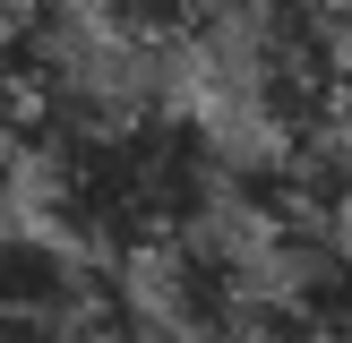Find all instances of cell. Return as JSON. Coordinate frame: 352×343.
<instances>
[{
	"instance_id": "obj_1",
	"label": "cell",
	"mask_w": 352,
	"mask_h": 343,
	"mask_svg": "<svg viewBox=\"0 0 352 343\" xmlns=\"http://www.w3.org/2000/svg\"><path fill=\"white\" fill-rule=\"evenodd\" d=\"M52 137V206L78 240L146 257L198 232L206 215V154L155 120H60Z\"/></svg>"
},
{
	"instance_id": "obj_2",
	"label": "cell",
	"mask_w": 352,
	"mask_h": 343,
	"mask_svg": "<svg viewBox=\"0 0 352 343\" xmlns=\"http://www.w3.org/2000/svg\"><path fill=\"white\" fill-rule=\"evenodd\" d=\"M103 274H86V257L60 232L9 223L0 232V335H43V326H95L103 318Z\"/></svg>"
},
{
	"instance_id": "obj_3",
	"label": "cell",
	"mask_w": 352,
	"mask_h": 343,
	"mask_svg": "<svg viewBox=\"0 0 352 343\" xmlns=\"http://www.w3.org/2000/svg\"><path fill=\"white\" fill-rule=\"evenodd\" d=\"M0 17H17V0H0Z\"/></svg>"
}]
</instances>
